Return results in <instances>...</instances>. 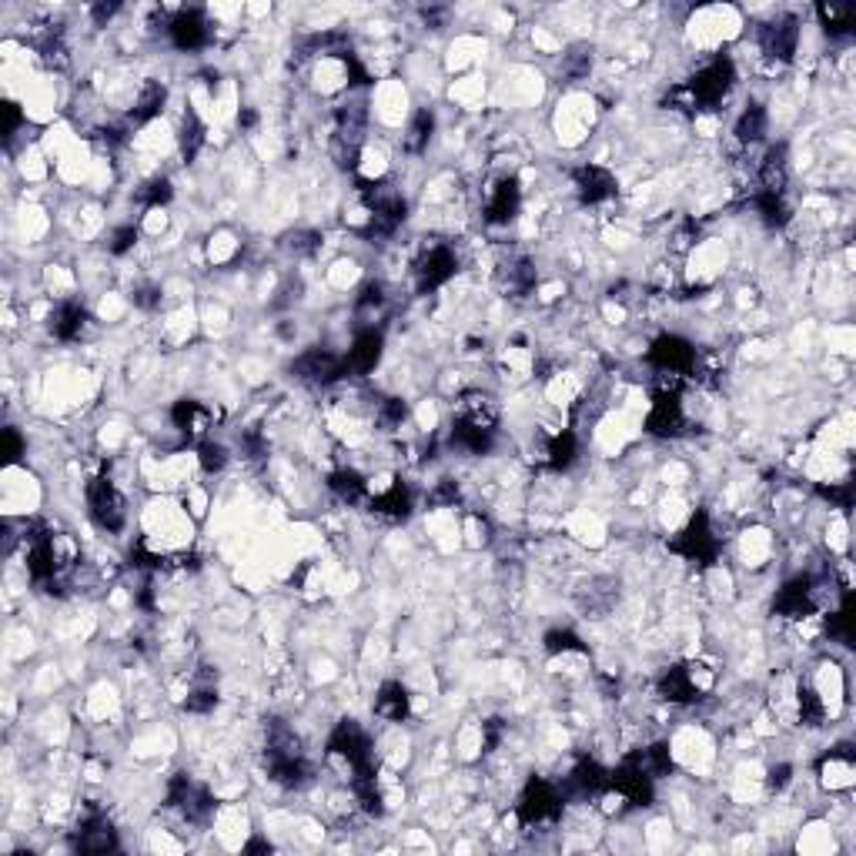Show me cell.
I'll return each mask as SVG.
<instances>
[{
	"mask_svg": "<svg viewBox=\"0 0 856 856\" xmlns=\"http://www.w3.org/2000/svg\"><path fill=\"white\" fill-rule=\"evenodd\" d=\"M432 134H435V114L428 111V107H422V111H415V118L408 121V128L402 134V148L408 154H425Z\"/></svg>",
	"mask_w": 856,
	"mask_h": 856,
	"instance_id": "24",
	"label": "cell"
},
{
	"mask_svg": "<svg viewBox=\"0 0 856 856\" xmlns=\"http://www.w3.org/2000/svg\"><path fill=\"white\" fill-rule=\"evenodd\" d=\"M87 505H91V519L104 532H121L128 525V499L121 495L111 475H97L87 482Z\"/></svg>",
	"mask_w": 856,
	"mask_h": 856,
	"instance_id": "4",
	"label": "cell"
},
{
	"mask_svg": "<svg viewBox=\"0 0 856 856\" xmlns=\"http://www.w3.org/2000/svg\"><path fill=\"white\" fill-rule=\"evenodd\" d=\"M823 31L830 37H846L853 31V7L850 4H820L816 7Z\"/></svg>",
	"mask_w": 856,
	"mask_h": 856,
	"instance_id": "25",
	"label": "cell"
},
{
	"mask_svg": "<svg viewBox=\"0 0 856 856\" xmlns=\"http://www.w3.org/2000/svg\"><path fill=\"white\" fill-rule=\"evenodd\" d=\"M786 184H790V161H786V144H776V148L766 151V158L760 161V191L786 194Z\"/></svg>",
	"mask_w": 856,
	"mask_h": 856,
	"instance_id": "20",
	"label": "cell"
},
{
	"mask_svg": "<svg viewBox=\"0 0 856 856\" xmlns=\"http://www.w3.org/2000/svg\"><path fill=\"white\" fill-rule=\"evenodd\" d=\"M198 465H201V472L204 475H218V472H225V465H228V449L221 442H211V439H204V442H198Z\"/></svg>",
	"mask_w": 856,
	"mask_h": 856,
	"instance_id": "28",
	"label": "cell"
},
{
	"mask_svg": "<svg viewBox=\"0 0 856 856\" xmlns=\"http://www.w3.org/2000/svg\"><path fill=\"white\" fill-rule=\"evenodd\" d=\"M164 31H168L171 44L178 47V51H201V47H208L211 41V24L198 7H184V11L168 17V27H164Z\"/></svg>",
	"mask_w": 856,
	"mask_h": 856,
	"instance_id": "9",
	"label": "cell"
},
{
	"mask_svg": "<svg viewBox=\"0 0 856 856\" xmlns=\"http://www.w3.org/2000/svg\"><path fill=\"white\" fill-rule=\"evenodd\" d=\"M21 121H24L21 107L7 101V104H4V138H14V134H17V124H21Z\"/></svg>",
	"mask_w": 856,
	"mask_h": 856,
	"instance_id": "34",
	"label": "cell"
},
{
	"mask_svg": "<svg viewBox=\"0 0 856 856\" xmlns=\"http://www.w3.org/2000/svg\"><path fill=\"white\" fill-rule=\"evenodd\" d=\"M766 128H770V114H766V107L763 104H746L743 114L736 118L733 134H736L739 144H756V141H763Z\"/></svg>",
	"mask_w": 856,
	"mask_h": 856,
	"instance_id": "23",
	"label": "cell"
},
{
	"mask_svg": "<svg viewBox=\"0 0 856 856\" xmlns=\"http://www.w3.org/2000/svg\"><path fill=\"white\" fill-rule=\"evenodd\" d=\"M820 776L826 790H850L853 786V753L850 746H836L820 760Z\"/></svg>",
	"mask_w": 856,
	"mask_h": 856,
	"instance_id": "19",
	"label": "cell"
},
{
	"mask_svg": "<svg viewBox=\"0 0 856 856\" xmlns=\"http://www.w3.org/2000/svg\"><path fill=\"white\" fill-rule=\"evenodd\" d=\"M522 204V188L515 178H499L485 194V225H509V221L519 214Z\"/></svg>",
	"mask_w": 856,
	"mask_h": 856,
	"instance_id": "12",
	"label": "cell"
},
{
	"mask_svg": "<svg viewBox=\"0 0 856 856\" xmlns=\"http://www.w3.org/2000/svg\"><path fill=\"white\" fill-rule=\"evenodd\" d=\"M328 489H332L338 499L348 502V505H358L362 499H368V479L358 469H352V465L335 469L332 475H328Z\"/></svg>",
	"mask_w": 856,
	"mask_h": 856,
	"instance_id": "21",
	"label": "cell"
},
{
	"mask_svg": "<svg viewBox=\"0 0 856 856\" xmlns=\"http://www.w3.org/2000/svg\"><path fill=\"white\" fill-rule=\"evenodd\" d=\"M21 452H24L21 435H17L14 428H4V462H7V465L17 462V459H21Z\"/></svg>",
	"mask_w": 856,
	"mask_h": 856,
	"instance_id": "33",
	"label": "cell"
},
{
	"mask_svg": "<svg viewBox=\"0 0 856 856\" xmlns=\"http://www.w3.org/2000/svg\"><path fill=\"white\" fill-rule=\"evenodd\" d=\"M171 198H174V188L168 178H161V174L158 178H148L138 191H134V201H138L144 211H161Z\"/></svg>",
	"mask_w": 856,
	"mask_h": 856,
	"instance_id": "26",
	"label": "cell"
},
{
	"mask_svg": "<svg viewBox=\"0 0 856 856\" xmlns=\"http://www.w3.org/2000/svg\"><path fill=\"white\" fill-rule=\"evenodd\" d=\"M171 422L188 442H204L214 425V415L208 405L198 402V398H181V402H174L171 408Z\"/></svg>",
	"mask_w": 856,
	"mask_h": 856,
	"instance_id": "13",
	"label": "cell"
},
{
	"mask_svg": "<svg viewBox=\"0 0 856 856\" xmlns=\"http://www.w3.org/2000/svg\"><path fill=\"white\" fill-rule=\"evenodd\" d=\"M686 408L676 392H656L646 412V432L653 439H679L686 432Z\"/></svg>",
	"mask_w": 856,
	"mask_h": 856,
	"instance_id": "7",
	"label": "cell"
},
{
	"mask_svg": "<svg viewBox=\"0 0 856 856\" xmlns=\"http://www.w3.org/2000/svg\"><path fill=\"white\" fill-rule=\"evenodd\" d=\"M562 790L552 786L549 780H529L525 790L515 803V820H519L522 830H542V826H552L562 816Z\"/></svg>",
	"mask_w": 856,
	"mask_h": 856,
	"instance_id": "2",
	"label": "cell"
},
{
	"mask_svg": "<svg viewBox=\"0 0 856 856\" xmlns=\"http://www.w3.org/2000/svg\"><path fill=\"white\" fill-rule=\"evenodd\" d=\"M164 104H168V87H164L161 81L141 84V91L134 94V104H131L128 121L134 124V128H141V124H151L154 118H161Z\"/></svg>",
	"mask_w": 856,
	"mask_h": 856,
	"instance_id": "17",
	"label": "cell"
},
{
	"mask_svg": "<svg viewBox=\"0 0 856 856\" xmlns=\"http://www.w3.org/2000/svg\"><path fill=\"white\" fill-rule=\"evenodd\" d=\"M646 362L656 368V375H673V378H689L696 375L699 355L696 348L679 335H659L653 348L646 352Z\"/></svg>",
	"mask_w": 856,
	"mask_h": 856,
	"instance_id": "5",
	"label": "cell"
},
{
	"mask_svg": "<svg viewBox=\"0 0 856 856\" xmlns=\"http://www.w3.org/2000/svg\"><path fill=\"white\" fill-rule=\"evenodd\" d=\"M84 325H87V311L81 301L67 298L51 311V335L57 342H77L84 335Z\"/></svg>",
	"mask_w": 856,
	"mask_h": 856,
	"instance_id": "18",
	"label": "cell"
},
{
	"mask_svg": "<svg viewBox=\"0 0 856 856\" xmlns=\"http://www.w3.org/2000/svg\"><path fill=\"white\" fill-rule=\"evenodd\" d=\"M760 47L766 57H773V61L790 64L793 54L800 51V21H796L793 14H783L766 27H760Z\"/></svg>",
	"mask_w": 856,
	"mask_h": 856,
	"instance_id": "10",
	"label": "cell"
},
{
	"mask_svg": "<svg viewBox=\"0 0 856 856\" xmlns=\"http://www.w3.org/2000/svg\"><path fill=\"white\" fill-rule=\"evenodd\" d=\"M459 271V255H455L452 245H428L415 261V281L418 291H435L442 288L445 281H452V275Z\"/></svg>",
	"mask_w": 856,
	"mask_h": 856,
	"instance_id": "8",
	"label": "cell"
},
{
	"mask_svg": "<svg viewBox=\"0 0 856 856\" xmlns=\"http://www.w3.org/2000/svg\"><path fill=\"white\" fill-rule=\"evenodd\" d=\"M790 783H793V766L790 763H773L770 770H766V790L770 793H783Z\"/></svg>",
	"mask_w": 856,
	"mask_h": 856,
	"instance_id": "31",
	"label": "cell"
},
{
	"mask_svg": "<svg viewBox=\"0 0 856 856\" xmlns=\"http://www.w3.org/2000/svg\"><path fill=\"white\" fill-rule=\"evenodd\" d=\"M368 499H372L375 515L392 519V522H402V519H408V512H412V492H408V485H402V482H388L378 492L368 495Z\"/></svg>",
	"mask_w": 856,
	"mask_h": 856,
	"instance_id": "16",
	"label": "cell"
},
{
	"mask_svg": "<svg viewBox=\"0 0 856 856\" xmlns=\"http://www.w3.org/2000/svg\"><path fill=\"white\" fill-rule=\"evenodd\" d=\"M204 141H208V128H204V121L198 118V111H194V107H184V118H181V128H178L181 158L184 161L198 158V151L204 148Z\"/></svg>",
	"mask_w": 856,
	"mask_h": 856,
	"instance_id": "22",
	"label": "cell"
},
{
	"mask_svg": "<svg viewBox=\"0 0 856 856\" xmlns=\"http://www.w3.org/2000/svg\"><path fill=\"white\" fill-rule=\"evenodd\" d=\"M408 713H412V696H408V689L398 683V679L382 683V689L375 693V716L385 719V723H405Z\"/></svg>",
	"mask_w": 856,
	"mask_h": 856,
	"instance_id": "15",
	"label": "cell"
},
{
	"mask_svg": "<svg viewBox=\"0 0 856 856\" xmlns=\"http://www.w3.org/2000/svg\"><path fill=\"white\" fill-rule=\"evenodd\" d=\"M385 352V335L382 328H358L352 338V348L345 352V368L348 375H368L375 372V365L382 362Z\"/></svg>",
	"mask_w": 856,
	"mask_h": 856,
	"instance_id": "11",
	"label": "cell"
},
{
	"mask_svg": "<svg viewBox=\"0 0 856 856\" xmlns=\"http://www.w3.org/2000/svg\"><path fill=\"white\" fill-rule=\"evenodd\" d=\"M736 84V67L733 61H729L726 54H716L713 61H706L699 71L689 77V81L683 84L686 94H689V104H693V111H713V107H719L729 97V91H733Z\"/></svg>",
	"mask_w": 856,
	"mask_h": 856,
	"instance_id": "1",
	"label": "cell"
},
{
	"mask_svg": "<svg viewBox=\"0 0 856 856\" xmlns=\"http://www.w3.org/2000/svg\"><path fill=\"white\" fill-rule=\"evenodd\" d=\"M138 235L141 231L134 225H118L111 231V238H107V251H111L114 258L128 255V251H134V245H138Z\"/></svg>",
	"mask_w": 856,
	"mask_h": 856,
	"instance_id": "29",
	"label": "cell"
},
{
	"mask_svg": "<svg viewBox=\"0 0 856 856\" xmlns=\"http://www.w3.org/2000/svg\"><path fill=\"white\" fill-rule=\"evenodd\" d=\"M572 184H576V194L586 204H602L616 194V178L602 164H582V168L572 171Z\"/></svg>",
	"mask_w": 856,
	"mask_h": 856,
	"instance_id": "14",
	"label": "cell"
},
{
	"mask_svg": "<svg viewBox=\"0 0 856 856\" xmlns=\"http://www.w3.org/2000/svg\"><path fill=\"white\" fill-rule=\"evenodd\" d=\"M546 653L549 656H569V653H586V646H582V639L576 636L572 629H549L546 632Z\"/></svg>",
	"mask_w": 856,
	"mask_h": 856,
	"instance_id": "27",
	"label": "cell"
},
{
	"mask_svg": "<svg viewBox=\"0 0 856 856\" xmlns=\"http://www.w3.org/2000/svg\"><path fill=\"white\" fill-rule=\"evenodd\" d=\"M291 372L308 385H335L348 378L345 355H335L332 348H308V352H301L291 362Z\"/></svg>",
	"mask_w": 856,
	"mask_h": 856,
	"instance_id": "6",
	"label": "cell"
},
{
	"mask_svg": "<svg viewBox=\"0 0 856 856\" xmlns=\"http://www.w3.org/2000/svg\"><path fill=\"white\" fill-rule=\"evenodd\" d=\"M669 549H673L676 556H683L686 562H693V566H699V569L713 566L716 556H719V535L713 529V522H709V515L696 512L693 519L686 522V529L679 532L673 542H669Z\"/></svg>",
	"mask_w": 856,
	"mask_h": 856,
	"instance_id": "3",
	"label": "cell"
},
{
	"mask_svg": "<svg viewBox=\"0 0 856 856\" xmlns=\"http://www.w3.org/2000/svg\"><path fill=\"white\" fill-rule=\"evenodd\" d=\"M589 67H592V57L582 51H569L566 57H562V74L569 77V81H582V77L589 74Z\"/></svg>",
	"mask_w": 856,
	"mask_h": 856,
	"instance_id": "30",
	"label": "cell"
},
{
	"mask_svg": "<svg viewBox=\"0 0 856 856\" xmlns=\"http://www.w3.org/2000/svg\"><path fill=\"white\" fill-rule=\"evenodd\" d=\"M288 248L295 251V255H311V251L318 248V235H311V231H298V235L288 238Z\"/></svg>",
	"mask_w": 856,
	"mask_h": 856,
	"instance_id": "32",
	"label": "cell"
}]
</instances>
